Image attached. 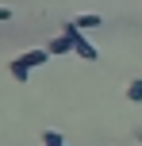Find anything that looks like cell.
Returning a JSON list of instances; mask_svg holds the SVG:
<instances>
[{
    "label": "cell",
    "instance_id": "6da1fadb",
    "mask_svg": "<svg viewBox=\"0 0 142 146\" xmlns=\"http://www.w3.org/2000/svg\"><path fill=\"white\" fill-rule=\"evenodd\" d=\"M54 54H50V46H35V50H27V54H15V58H8V73H12L15 81H27V73L35 69V66H46Z\"/></svg>",
    "mask_w": 142,
    "mask_h": 146
},
{
    "label": "cell",
    "instance_id": "7a4b0ae2",
    "mask_svg": "<svg viewBox=\"0 0 142 146\" xmlns=\"http://www.w3.org/2000/svg\"><path fill=\"white\" fill-rule=\"evenodd\" d=\"M65 31L73 35V54H77V58H85V62H96V58H100V54H96V46H92L89 38L81 35V27H73V23H65Z\"/></svg>",
    "mask_w": 142,
    "mask_h": 146
},
{
    "label": "cell",
    "instance_id": "3957f363",
    "mask_svg": "<svg viewBox=\"0 0 142 146\" xmlns=\"http://www.w3.org/2000/svg\"><path fill=\"white\" fill-rule=\"evenodd\" d=\"M65 50H73V35H69V31H61V35L50 42V54H65Z\"/></svg>",
    "mask_w": 142,
    "mask_h": 146
},
{
    "label": "cell",
    "instance_id": "277c9868",
    "mask_svg": "<svg viewBox=\"0 0 142 146\" xmlns=\"http://www.w3.org/2000/svg\"><path fill=\"white\" fill-rule=\"evenodd\" d=\"M100 23H104L100 15H77V19H73V27H81V31H96Z\"/></svg>",
    "mask_w": 142,
    "mask_h": 146
},
{
    "label": "cell",
    "instance_id": "5b68a950",
    "mask_svg": "<svg viewBox=\"0 0 142 146\" xmlns=\"http://www.w3.org/2000/svg\"><path fill=\"white\" fill-rule=\"evenodd\" d=\"M127 100H131V104H142V77H135V81L127 85Z\"/></svg>",
    "mask_w": 142,
    "mask_h": 146
},
{
    "label": "cell",
    "instance_id": "8992f818",
    "mask_svg": "<svg viewBox=\"0 0 142 146\" xmlns=\"http://www.w3.org/2000/svg\"><path fill=\"white\" fill-rule=\"evenodd\" d=\"M42 146H65V139L58 131H42Z\"/></svg>",
    "mask_w": 142,
    "mask_h": 146
},
{
    "label": "cell",
    "instance_id": "52a82bcc",
    "mask_svg": "<svg viewBox=\"0 0 142 146\" xmlns=\"http://www.w3.org/2000/svg\"><path fill=\"white\" fill-rule=\"evenodd\" d=\"M135 139H138V142H142V127H135Z\"/></svg>",
    "mask_w": 142,
    "mask_h": 146
}]
</instances>
